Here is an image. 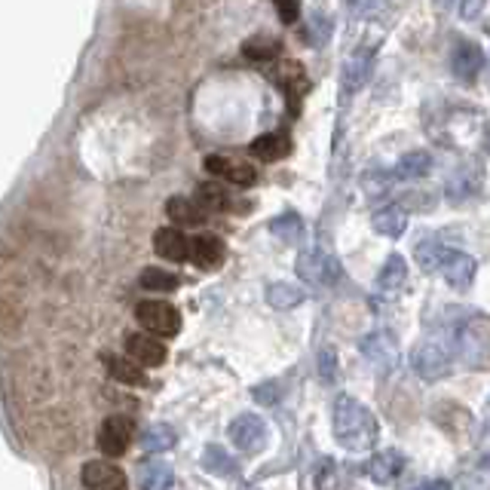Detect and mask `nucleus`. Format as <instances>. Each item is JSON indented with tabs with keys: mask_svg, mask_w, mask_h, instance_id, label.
<instances>
[{
	"mask_svg": "<svg viewBox=\"0 0 490 490\" xmlns=\"http://www.w3.org/2000/svg\"><path fill=\"white\" fill-rule=\"evenodd\" d=\"M197 202L202 212H227V208H233L230 190L221 181H202L197 188Z\"/></svg>",
	"mask_w": 490,
	"mask_h": 490,
	"instance_id": "obj_23",
	"label": "nucleus"
},
{
	"mask_svg": "<svg viewBox=\"0 0 490 490\" xmlns=\"http://www.w3.org/2000/svg\"><path fill=\"white\" fill-rule=\"evenodd\" d=\"M83 487L87 490H126V476L120 466L107 460H92L83 466Z\"/></svg>",
	"mask_w": 490,
	"mask_h": 490,
	"instance_id": "obj_12",
	"label": "nucleus"
},
{
	"mask_svg": "<svg viewBox=\"0 0 490 490\" xmlns=\"http://www.w3.org/2000/svg\"><path fill=\"white\" fill-rule=\"evenodd\" d=\"M289 151H291V142H289V135H282V132H267V135H261L252 142V157H258L263 162L289 157Z\"/></svg>",
	"mask_w": 490,
	"mask_h": 490,
	"instance_id": "obj_22",
	"label": "nucleus"
},
{
	"mask_svg": "<svg viewBox=\"0 0 490 490\" xmlns=\"http://www.w3.org/2000/svg\"><path fill=\"white\" fill-rule=\"evenodd\" d=\"M334 439L347 450H371L380 439V423L356 395H337L334 399Z\"/></svg>",
	"mask_w": 490,
	"mask_h": 490,
	"instance_id": "obj_1",
	"label": "nucleus"
},
{
	"mask_svg": "<svg viewBox=\"0 0 490 490\" xmlns=\"http://www.w3.org/2000/svg\"><path fill=\"white\" fill-rule=\"evenodd\" d=\"M273 4H276V10H279V15H282L285 25H294V22H298V13H300L298 0H273Z\"/></svg>",
	"mask_w": 490,
	"mask_h": 490,
	"instance_id": "obj_38",
	"label": "nucleus"
},
{
	"mask_svg": "<svg viewBox=\"0 0 490 490\" xmlns=\"http://www.w3.org/2000/svg\"><path fill=\"white\" fill-rule=\"evenodd\" d=\"M270 230L276 233L282 243H300V236H303V224H300V217L298 215H282V217H276L273 224H270Z\"/></svg>",
	"mask_w": 490,
	"mask_h": 490,
	"instance_id": "obj_33",
	"label": "nucleus"
},
{
	"mask_svg": "<svg viewBox=\"0 0 490 490\" xmlns=\"http://www.w3.org/2000/svg\"><path fill=\"white\" fill-rule=\"evenodd\" d=\"M126 356L135 359L142 368H157V365L166 362V347H162L160 337L147 331H135L126 337Z\"/></svg>",
	"mask_w": 490,
	"mask_h": 490,
	"instance_id": "obj_11",
	"label": "nucleus"
},
{
	"mask_svg": "<svg viewBox=\"0 0 490 490\" xmlns=\"http://www.w3.org/2000/svg\"><path fill=\"white\" fill-rule=\"evenodd\" d=\"M245 56L252 61H267V59H276L279 56V43L270 41V37H254V41L245 43Z\"/></svg>",
	"mask_w": 490,
	"mask_h": 490,
	"instance_id": "obj_34",
	"label": "nucleus"
},
{
	"mask_svg": "<svg viewBox=\"0 0 490 490\" xmlns=\"http://www.w3.org/2000/svg\"><path fill=\"white\" fill-rule=\"evenodd\" d=\"M435 4H439V6H448V4H454V0H435Z\"/></svg>",
	"mask_w": 490,
	"mask_h": 490,
	"instance_id": "obj_42",
	"label": "nucleus"
},
{
	"mask_svg": "<svg viewBox=\"0 0 490 490\" xmlns=\"http://www.w3.org/2000/svg\"><path fill=\"white\" fill-rule=\"evenodd\" d=\"M172 466L162 460H147L142 469H138V487L142 490H169L172 487Z\"/></svg>",
	"mask_w": 490,
	"mask_h": 490,
	"instance_id": "obj_24",
	"label": "nucleus"
},
{
	"mask_svg": "<svg viewBox=\"0 0 490 490\" xmlns=\"http://www.w3.org/2000/svg\"><path fill=\"white\" fill-rule=\"evenodd\" d=\"M476 273H478L476 258H469L466 252H454V248H450L445 263H441V276H445V282L450 285V289L469 291L472 282H476Z\"/></svg>",
	"mask_w": 490,
	"mask_h": 490,
	"instance_id": "obj_9",
	"label": "nucleus"
},
{
	"mask_svg": "<svg viewBox=\"0 0 490 490\" xmlns=\"http://www.w3.org/2000/svg\"><path fill=\"white\" fill-rule=\"evenodd\" d=\"M25 325V276L19 263L0 261V334L15 337Z\"/></svg>",
	"mask_w": 490,
	"mask_h": 490,
	"instance_id": "obj_2",
	"label": "nucleus"
},
{
	"mask_svg": "<svg viewBox=\"0 0 490 490\" xmlns=\"http://www.w3.org/2000/svg\"><path fill=\"white\" fill-rule=\"evenodd\" d=\"M132 435H135V423L123 414H114L107 417L105 423L98 426V450L105 457H120L126 454Z\"/></svg>",
	"mask_w": 490,
	"mask_h": 490,
	"instance_id": "obj_7",
	"label": "nucleus"
},
{
	"mask_svg": "<svg viewBox=\"0 0 490 490\" xmlns=\"http://www.w3.org/2000/svg\"><path fill=\"white\" fill-rule=\"evenodd\" d=\"M481 188V172H478V166H463V169H457L454 175L448 178V199H454V202H463V199H469L472 193H478Z\"/></svg>",
	"mask_w": 490,
	"mask_h": 490,
	"instance_id": "obj_20",
	"label": "nucleus"
},
{
	"mask_svg": "<svg viewBox=\"0 0 490 490\" xmlns=\"http://www.w3.org/2000/svg\"><path fill=\"white\" fill-rule=\"evenodd\" d=\"M175 445V432L169 430L166 423H153L147 426L144 435H142V448L144 450H166Z\"/></svg>",
	"mask_w": 490,
	"mask_h": 490,
	"instance_id": "obj_31",
	"label": "nucleus"
},
{
	"mask_svg": "<svg viewBox=\"0 0 490 490\" xmlns=\"http://www.w3.org/2000/svg\"><path fill=\"white\" fill-rule=\"evenodd\" d=\"M298 276L303 282L316 285V289H334L344 276L340 270V261L334 258L331 252H322V248H310L298 258Z\"/></svg>",
	"mask_w": 490,
	"mask_h": 490,
	"instance_id": "obj_4",
	"label": "nucleus"
},
{
	"mask_svg": "<svg viewBox=\"0 0 490 490\" xmlns=\"http://www.w3.org/2000/svg\"><path fill=\"white\" fill-rule=\"evenodd\" d=\"M142 289H147V291H175L178 289V276H172L169 270H160V267H147L142 273Z\"/></svg>",
	"mask_w": 490,
	"mask_h": 490,
	"instance_id": "obj_32",
	"label": "nucleus"
},
{
	"mask_svg": "<svg viewBox=\"0 0 490 490\" xmlns=\"http://www.w3.org/2000/svg\"><path fill=\"white\" fill-rule=\"evenodd\" d=\"M374 230L384 233V236H390V239L404 236V230H408V212L399 206L380 208V212L374 215Z\"/></svg>",
	"mask_w": 490,
	"mask_h": 490,
	"instance_id": "obj_25",
	"label": "nucleus"
},
{
	"mask_svg": "<svg viewBox=\"0 0 490 490\" xmlns=\"http://www.w3.org/2000/svg\"><path fill=\"white\" fill-rule=\"evenodd\" d=\"M101 362H105L107 374H111L114 380H120V384H126V386H144L147 384L142 365H138L135 359H129V356L105 353L101 356Z\"/></svg>",
	"mask_w": 490,
	"mask_h": 490,
	"instance_id": "obj_18",
	"label": "nucleus"
},
{
	"mask_svg": "<svg viewBox=\"0 0 490 490\" xmlns=\"http://www.w3.org/2000/svg\"><path fill=\"white\" fill-rule=\"evenodd\" d=\"M319 377H322L325 384L337 380V356H334L331 347H325L322 353H319Z\"/></svg>",
	"mask_w": 490,
	"mask_h": 490,
	"instance_id": "obj_36",
	"label": "nucleus"
},
{
	"mask_svg": "<svg viewBox=\"0 0 490 490\" xmlns=\"http://www.w3.org/2000/svg\"><path fill=\"white\" fill-rule=\"evenodd\" d=\"M485 68V52L476 43H457L450 52V71L457 74L460 83H472Z\"/></svg>",
	"mask_w": 490,
	"mask_h": 490,
	"instance_id": "obj_13",
	"label": "nucleus"
},
{
	"mask_svg": "<svg viewBox=\"0 0 490 490\" xmlns=\"http://www.w3.org/2000/svg\"><path fill=\"white\" fill-rule=\"evenodd\" d=\"M230 441L243 450H261L267 445V423L258 414H239L230 423Z\"/></svg>",
	"mask_w": 490,
	"mask_h": 490,
	"instance_id": "obj_10",
	"label": "nucleus"
},
{
	"mask_svg": "<svg viewBox=\"0 0 490 490\" xmlns=\"http://www.w3.org/2000/svg\"><path fill=\"white\" fill-rule=\"evenodd\" d=\"M267 300H270V307H276V310H294L303 303V291L298 289V285L276 282L267 289Z\"/></svg>",
	"mask_w": 490,
	"mask_h": 490,
	"instance_id": "obj_28",
	"label": "nucleus"
},
{
	"mask_svg": "<svg viewBox=\"0 0 490 490\" xmlns=\"http://www.w3.org/2000/svg\"><path fill=\"white\" fill-rule=\"evenodd\" d=\"M463 490H490V460L472 469V476H463Z\"/></svg>",
	"mask_w": 490,
	"mask_h": 490,
	"instance_id": "obj_37",
	"label": "nucleus"
},
{
	"mask_svg": "<svg viewBox=\"0 0 490 490\" xmlns=\"http://www.w3.org/2000/svg\"><path fill=\"white\" fill-rule=\"evenodd\" d=\"M166 215L172 217V224L178 227H199L206 221V212L199 208L197 199H188V197H172L166 202Z\"/></svg>",
	"mask_w": 490,
	"mask_h": 490,
	"instance_id": "obj_21",
	"label": "nucleus"
},
{
	"mask_svg": "<svg viewBox=\"0 0 490 490\" xmlns=\"http://www.w3.org/2000/svg\"><path fill=\"white\" fill-rule=\"evenodd\" d=\"M316 487L319 490H340V472H337V463L334 460H325L319 466L316 472Z\"/></svg>",
	"mask_w": 490,
	"mask_h": 490,
	"instance_id": "obj_35",
	"label": "nucleus"
},
{
	"mask_svg": "<svg viewBox=\"0 0 490 490\" xmlns=\"http://www.w3.org/2000/svg\"><path fill=\"white\" fill-rule=\"evenodd\" d=\"M402 469H404V460L399 450H377L368 460V478L374 481V485H393V481L402 476Z\"/></svg>",
	"mask_w": 490,
	"mask_h": 490,
	"instance_id": "obj_17",
	"label": "nucleus"
},
{
	"mask_svg": "<svg viewBox=\"0 0 490 490\" xmlns=\"http://www.w3.org/2000/svg\"><path fill=\"white\" fill-rule=\"evenodd\" d=\"M190 261L197 263L199 270H215L224 263V243L212 233H199V236L190 239Z\"/></svg>",
	"mask_w": 490,
	"mask_h": 490,
	"instance_id": "obj_15",
	"label": "nucleus"
},
{
	"mask_svg": "<svg viewBox=\"0 0 490 490\" xmlns=\"http://www.w3.org/2000/svg\"><path fill=\"white\" fill-rule=\"evenodd\" d=\"M362 356L374 365L377 371H384V374H393L395 368H399V340L393 337L390 331L377 328L371 331L368 337H362Z\"/></svg>",
	"mask_w": 490,
	"mask_h": 490,
	"instance_id": "obj_6",
	"label": "nucleus"
},
{
	"mask_svg": "<svg viewBox=\"0 0 490 490\" xmlns=\"http://www.w3.org/2000/svg\"><path fill=\"white\" fill-rule=\"evenodd\" d=\"M153 248H157L160 258H166L172 263L190 261V239L184 236L181 227H160L153 233Z\"/></svg>",
	"mask_w": 490,
	"mask_h": 490,
	"instance_id": "obj_14",
	"label": "nucleus"
},
{
	"mask_svg": "<svg viewBox=\"0 0 490 490\" xmlns=\"http://www.w3.org/2000/svg\"><path fill=\"white\" fill-rule=\"evenodd\" d=\"M426 490H450V485H448V481H430Z\"/></svg>",
	"mask_w": 490,
	"mask_h": 490,
	"instance_id": "obj_41",
	"label": "nucleus"
},
{
	"mask_svg": "<svg viewBox=\"0 0 490 490\" xmlns=\"http://www.w3.org/2000/svg\"><path fill=\"white\" fill-rule=\"evenodd\" d=\"M135 319L153 337H175L181 331V313L166 300H142L135 307Z\"/></svg>",
	"mask_w": 490,
	"mask_h": 490,
	"instance_id": "obj_5",
	"label": "nucleus"
},
{
	"mask_svg": "<svg viewBox=\"0 0 490 490\" xmlns=\"http://www.w3.org/2000/svg\"><path fill=\"white\" fill-rule=\"evenodd\" d=\"M270 80H273L279 89H285V96L291 98V105L298 101L300 92L307 89V74H303V68L298 61H279L273 71H270Z\"/></svg>",
	"mask_w": 490,
	"mask_h": 490,
	"instance_id": "obj_19",
	"label": "nucleus"
},
{
	"mask_svg": "<svg viewBox=\"0 0 490 490\" xmlns=\"http://www.w3.org/2000/svg\"><path fill=\"white\" fill-rule=\"evenodd\" d=\"M454 365V331L448 337H430L420 340V344L411 349V368L420 380L432 384V380H441Z\"/></svg>",
	"mask_w": 490,
	"mask_h": 490,
	"instance_id": "obj_3",
	"label": "nucleus"
},
{
	"mask_svg": "<svg viewBox=\"0 0 490 490\" xmlns=\"http://www.w3.org/2000/svg\"><path fill=\"white\" fill-rule=\"evenodd\" d=\"M448 252H450V248H445V245H441L435 236H430V239H420V243H417V248H414V254H417V263L426 270V273H432V270H441V263H445Z\"/></svg>",
	"mask_w": 490,
	"mask_h": 490,
	"instance_id": "obj_27",
	"label": "nucleus"
},
{
	"mask_svg": "<svg viewBox=\"0 0 490 490\" xmlns=\"http://www.w3.org/2000/svg\"><path fill=\"white\" fill-rule=\"evenodd\" d=\"M368 74H371V52H359L356 59H349L347 61V77H344L347 89L359 92L365 87V80H368Z\"/></svg>",
	"mask_w": 490,
	"mask_h": 490,
	"instance_id": "obj_30",
	"label": "nucleus"
},
{
	"mask_svg": "<svg viewBox=\"0 0 490 490\" xmlns=\"http://www.w3.org/2000/svg\"><path fill=\"white\" fill-rule=\"evenodd\" d=\"M202 466H206L208 472H215V476H236V460L217 445L206 448V454H202Z\"/></svg>",
	"mask_w": 490,
	"mask_h": 490,
	"instance_id": "obj_29",
	"label": "nucleus"
},
{
	"mask_svg": "<svg viewBox=\"0 0 490 490\" xmlns=\"http://www.w3.org/2000/svg\"><path fill=\"white\" fill-rule=\"evenodd\" d=\"M481 4H485V0H466V4H463V15H466V19H472V15H478Z\"/></svg>",
	"mask_w": 490,
	"mask_h": 490,
	"instance_id": "obj_40",
	"label": "nucleus"
},
{
	"mask_svg": "<svg viewBox=\"0 0 490 490\" xmlns=\"http://www.w3.org/2000/svg\"><path fill=\"white\" fill-rule=\"evenodd\" d=\"M430 169H432V157H430V153H426V151H411V153H404L399 162H395L393 175L404 178V181H414V178L430 175Z\"/></svg>",
	"mask_w": 490,
	"mask_h": 490,
	"instance_id": "obj_26",
	"label": "nucleus"
},
{
	"mask_svg": "<svg viewBox=\"0 0 490 490\" xmlns=\"http://www.w3.org/2000/svg\"><path fill=\"white\" fill-rule=\"evenodd\" d=\"M206 169L217 178H227L230 184H239V188H252V184L258 181V172H254L252 162L227 157V153H212V157H206Z\"/></svg>",
	"mask_w": 490,
	"mask_h": 490,
	"instance_id": "obj_8",
	"label": "nucleus"
},
{
	"mask_svg": "<svg viewBox=\"0 0 490 490\" xmlns=\"http://www.w3.org/2000/svg\"><path fill=\"white\" fill-rule=\"evenodd\" d=\"M404 285H408V263H404L402 254H390L384 267H380L377 291L384 294V298H399Z\"/></svg>",
	"mask_w": 490,
	"mask_h": 490,
	"instance_id": "obj_16",
	"label": "nucleus"
},
{
	"mask_svg": "<svg viewBox=\"0 0 490 490\" xmlns=\"http://www.w3.org/2000/svg\"><path fill=\"white\" fill-rule=\"evenodd\" d=\"M485 144H487V153H490V132H487V142Z\"/></svg>",
	"mask_w": 490,
	"mask_h": 490,
	"instance_id": "obj_43",
	"label": "nucleus"
},
{
	"mask_svg": "<svg viewBox=\"0 0 490 490\" xmlns=\"http://www.w3.org/2000/svg\"><path fill=\"white\" fill-rule=\"evenodd\" d=\"M254 399H258L261 404H273V402H279V386H276V384H263V386H258V390H254Z\"/></svg>",
	"mask_w": 490,
	"mask_h": 490,
	"instance_id": "obj_39",
	"label": "nucleus"
}]
</instances>
